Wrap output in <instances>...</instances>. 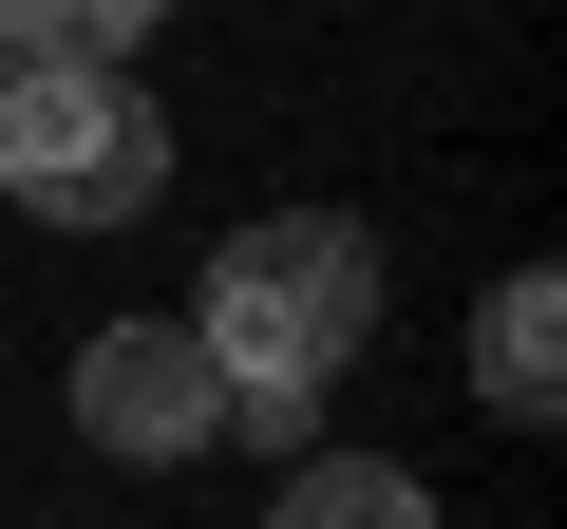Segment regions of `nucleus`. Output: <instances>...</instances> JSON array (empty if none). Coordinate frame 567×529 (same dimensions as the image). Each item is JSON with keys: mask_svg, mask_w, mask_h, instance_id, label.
I'll return each instance as SVG.
<instances>
[{"mask_svg": "<svg viewBox=\"0 0 567 529\" xmlns=\"http://www.w3.org/2000/svg\"><path fill=\"white\" fill-rule=\"evenodd\" d=\"M189 341H208V378H227V435H246V454H303V435H322V397L379 360V227H341V208H265V227H227V246H208Z\"/></svg>", "mask_w": 567, "mask_h": 529, "instance_id": "f257e3e1", "label": "nucleus"}, {"mask_svg": "<svg viewBox=\"0 0 567 529\" xmlns=\"http://www.w3.org/2000/svg\"><path fill=\"white\" fill-rule=\"evenodd\" d=\"M0 189H20L58 246L152 227V189H171V114L133 95V58H20V76H0Z\"/></svg>", "mask_w": 567, "mask_h": 529, "instance_id": "f03ea898", "label": "nucleus"}, {"mask_svg": "<svg viewBox=\"0 0 567 529\" xmlns=\"http://www.w3.org/2000/svg\"><path fill=\"white\" fill-rule=\"evenodd\" d=\"M76 435H95L114 473H189V454L227 435L208 341H189V322H95V341H76Z\"/></svg>", "mask_w": 567, "mask_h": 529, "instance_id": "7ed1b4c3", "label": "nucleus"}, {"mask_svg": "<svg viewBox=\"0 0 567 529\" xmlns=\"http://www.w3.org/2000/svg\"><path fill=\"white\" fill-rule=\"evenodd\" d=\"M473 397H492L511 435L567 416V284H548V264H511V284L473 303Z\"/></svg>", "mask_w": 567, "mask_h": 529, "instance_id": "20e7f679", "label": "nucleus"}, {"mask_svg": "<svg viewBox=\"0 0 567 529\" xmlns=\"http://www.w3.org/2000/svg\"><path fill=\"white\" fill-rule=\"evenodd\" d=\"M284 529H416L398 454H284Z\"/></svg>", "mask_w": 567, "mask_h": 529, "instance_id": "39448f33", "label": "nucleus"}, {"mask_svg": "<svg viewBox=\"0 0 567 529\" xmlns=\"http://www.w3.org/2000/svg\"><path fill=\"white\" fill-rule=\"evenodd\" d=\"M171 0H0V58H152Z\"/></svg>", "mask_w": 567, "mask_h": 529, "instance_id": "423d86ee", "label": "nucleus"}]
</instances>
